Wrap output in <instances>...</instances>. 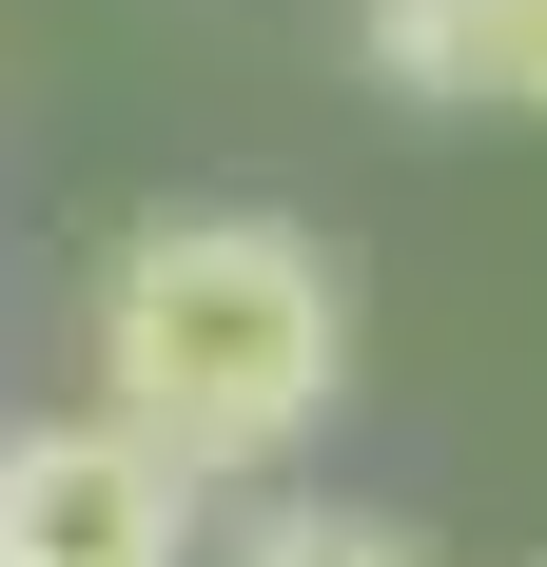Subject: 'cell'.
Wrapping results in <instances>:
<instances>
[{
    "label": "cell",
    "mask_w": 547,
    "mask_h": 567,
    "mask_svg": "<svg viewBox=\"0 0 547 567\" xmlns=\"http://www.w3.org/2000/svg\"><path fill=\"white\" fill-rule=\"evenodd\" d=\"M469 99L547 117V0H469Z\"/></svg>",
    "instance_id": "5b68a950"
},
{
    "label": "cell",
    "mask_w": 547,
    "mask_h": 567,
    "mask_svg": "<svg viewBox=\"0 0 547 567\" xmlns=\"http://www.w3.org/2000/svg\"><path fill=\"white\" fill-rule=\"evenodd\" d=\"M352 59L391 99H469V0H352Z\"/></svg>",
    "instance_id": "3957f363"
},
{
    "label": "cell",
    "mask_w": 547,
    "mask_h": 567,
    "mask_svg": "<svg viewBox=\"0 0 547 567\" xmlns=\"http://www.w3.org/2000/svg\"><path fill=\"white\" fill-rule=\"evenodd\" d=\"M79 352H99V411L157 470L255 489V470H293L332 431V392H352V275H332L293 216H157V235H117Z\"/></svg>",
    "instance_id": "6da1fadb"
},
{
    "label": "cell",
    "mask_w": 547,
    "mask_h": 567,
    "mask_svg": "<svg viewBox=\"0 0 547 567\" xmlns=\"http://www.w3.org/2000/svg\"><path fill=\"white\" fill-rule=\"evenodd\" d=\"M0 567H196V470H157L117 411L0 431Z\"/></svg>",
    "instance_id": "7a4b0ae2"
},
{
    "label": "cell",
    "mask_w": 547,
    "mask_h": 567,
    "mask_svg": "<svg viewBox=\"0 0 547 567\" xmlns=\"http://www.w3.org/2000/svg\"><path fill=\"white\" fill-rule=\"evenodd\" d=\"M235 567H431V528H391V509H274Z\"/></svg>",
    "instance_id": "277c9868"
}]
</instances>
